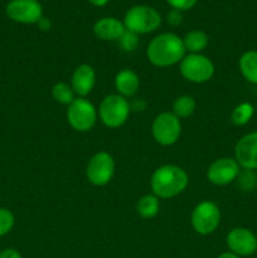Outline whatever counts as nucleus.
Segmentation results:
<instances>
[{
  "mask_svg": "<svg viewBox=\"0 0 257 258\" xmlns=\"http://www.w3.org/2000/svg\"><path fill=\"white\" fill-rule=\"evenodd\" d=\"M183 44L191 53H199L208 45V37L203 30H193L184 37Z\"/></svg>",
  "mask_w": 257,
  "mask_h": 258,
  "instance_id": "obj_18",
  "label": "nucleus"
},
{
  "mask_svg": "<svg viewBox=\"0 0 257 258\" xmlns=\"http://www.w3.org/2000/svg\"><path fill=\"white\" fill-rule=\"evenodd\" d=\"M217 258H239V257L237 256V254L232 253V252H226V253L219 254V256L217 257Z\"/></svg>",
  "mask_w": 257,
  "mask_h": 258,
  "instance_id": "obj_30",
  "label": "nucleus"
},
{
  "mask_svg": "<svg viewBox=\"0 0 257 258\" xmlns=\"http://www.w3.org/2000/svg\"><path fill=\"white\" fill-rule=\"evenodd\" d=\"M7 14L14 22L33 24L42 18V5L38 0H12L7 7Z\"/></svg>",
  "mask_w": 257,
  "mask_h": 258,
  "instance_id": "obj_10",
  "label": "nucleus"
},
{
  "mask_svg": "<svg viewBox=\"0 0 257 258\" xmlns=\"http://www.w3.org/2000/svg\"><path fill=\"white\" fill-rule=\"evenodd\" d=\"M227 246L237 256H252L257 251V237L247 228H233L227 236Z\"/></svg>",
  "mask_w": 257,
  "mask_h": 258,
  "instance_id": "obj_11",
  "label": "nucleus"
},
{
  "mask_svg": "<svg viewBox=\"0 0 257 258\" xmlns=\"http://www.w3.org/2000/svg\"><path fill=\"white\" fill-rule=\"evenodd\" d=\"M196 110V101L190 96H180L174 101L173 113L178 118L189 117Z\"/></svg>",
  "mask_w": 257,
  "mask_h": 258,
  "instance_id": "obj_20",
  "label": "nucleus"
},
{
  "mask_svg": "<svg viewBox=\"0 0 257 258\" xmlns=\"http://www.w3.org/2000/svg\"><path fill=\"white\" fill-rule=\"evenodd\" d=\"M52 95L57 102L62 103V105H68L75 101V95H73V90L65 82H59L57 85L53 86Z\"/></svg>",
  "mask_w": 257,
  "mask_h": 258,
  "instance_id": "obj_22",
  "label": "nucleus"
},
{
  "mask_svg": "<svg viewBox=\"0 0 257 258\" xmlns=\"http://www.w3.org/2000/svg\"><path fill=\"white\" fill-rule=\"evenodd\" d=\"M239 70L248 82L257 85V50H248L242 54Z\"/></svg>",
  "mask_w": 257,
  "mask_h": 258,
  "instance_id": "obj_17",
  "label": "nucleus"
},
{
  "mask_svg": "<svg viewBox=\"0 0 257 258\" xmlns=\"http://www.w3.org/2000/svg\"><path fill=\"white\" fill-rule=\"evenodd\" d=\"M180 72L190 82L203 83L211 80L214 73V66L206 55L193 53L181 59Z\"/></svg>",
  "mask_w": 257,
  "mask_h": 258,
  "instance_id": "obj_4",
  "label": "nucleus"
},
{
  "mask_svg": "<svg viewBox=\"0 0 257 258\" xmlns=\"http://www.w3.org/2000/svg\"><path fill=\"white\" fill-rule=\"evenodd\" d=\"M234 153L238 165L247 170H257V131L239 139Z\"/></svg>",
  "mask_w": 257,
  "mask_h": 258,
  "instance_id": "obj_13",
  "label": "nucleus"
},
{
  "mask_svg": "<svg viewBox=\"0 0 257 258\" xmlns=\"http://www.w3.org/2000/svg\"><path fill=\"white\" fill-rule=\"evenodd\" d=\"M0 258H22L19 252L14 248H8L0 252Z\"/></svg>",
  "mask_w": 257,
  "mask_h": 258,
  "instance_id": "obj_27",
  "label": "nucleus"
},
{
  "mask_svg": "<svg viewBox=\"0 0 257 258\" xmlns=\"http://www.w3.org/2000/svg\"><path fill=\"white\" fill-rule=\"evenodd\" d=\"M130 106L120 95H110L103 98L100 106V118L108 127H118L128 117Z\"/></svg>",
  "mask_w": 257,
  "mask_h": 258,
  "instance_id": "obj_5",
  "label": "nucleus"
},
{
  "mask_svg": "<svg viewBox=\"0 0 257 258\" xmlns=\"http://www.w3.org/2000/svg\"><path fill=\"white\" fill-rule=\"evenodd\" d=\"M67 117L68 122L75 130L85 133L91 130L96 123L97 112L90 101L85 98H75V101L68 106Z\"/></svg>",
  "mask_w": 257,
  "mask_h": 258,
  "instance_id": "obj_7",
  "label": "nucleus"
},
{
  "mask_svg": "<svg viewBox=\"0 0 257 258\" xmlns=\"http://www.w3.org/2000/svg\"><path fill=\"white\" fill-rule=\"evenodd\" d=\"M138 213L140 214L143 218H153L158 214L159 212V199L156 196H145L139 201Z\"/></svg>",
  "mask_w": 257,
  "mask_h": 258,
  "instance_id": "obj_19",
  "label": "nucleus"
},
{
  "mask_svg": "<svg viewBox=\"0 0 257 258\" xmlns=\"http://www.w3.org/2000/svg\"><path fill=\"white\" fill-rule=\"evenodd\" d=\"M161 24V17L154 8L138 5L126 13L123 25L130 32L136 34H145L154 32Z\"/></svg>",
  "mask_w": 257,
  "mask_h": 258,
  "instance_id": "obj_3",
  "label": "nucleus"
},
{
  "mask_svg": "<svg viewBox=\"0 0 257 258\" xmlns=\"http://www.w3.org/2000/svg\"><path fill=\"white\" fill-rule=\"evenodd\" d=\"M221 212L213 202H202L194 208L191 214V224L197 233L211 234L219 226Z\"/></svg>",
  "mask_w": 257,
  "mask_h": 258,
  "instance_id": "obj_6",
  "label": "nucleus"
},
{
  "mask_svg": "<svg viewBox=\"0 0 257 258\" xmlns=\"http://www.w3.org/2000/svg\"><path fill=\"white\" fill-rule=\"evenodd\" d=\"M113 171H115V161L112 156L108 153L101 151L95 154L88 161L86 175L93 185L102 186L112 179Z\"/></svg>",
  "mask_w": 257,
  "mask_h": 258,
  "instance_id": "obj_8",
  "label": "nucleus"
},
{
  "mask_svg": "<svg viewBox=\"0 0 257 258\" xmlns=\"http://www.w3.org/2000/svg\"><path fill=\"white\" fill-rule=\"evenodd\" d=\"M166 2L176 10H188L196 5L197 0H166Z\"/></svg>",
  "mask_w": 257,
  "mask_h": 258,
  "instance_id": "obj_25",
  "label": "nucleus"
},
{
  "mask_svg": "<svg viewBox=\"0 0 257 258\" xmlns=\"http://www.w3.org/2000/svg\"><path fill=\"white\" fill-rule=\"evenodd\" d=\"M125 30V25L116 18H102L93 27L96 37L103 40L120 39Z\"/></svg>",
  "mask_w": 257,
  "mask_h": 258,
  "instance_id": "obj_15",
  "label": "nucleus"
},
{
  "mask_svg": "<svg viewBox=\"0 0 257 258\" xmlns=\"http://www.w3.org/2000/svg\"><path fill=\"white\" fill-rule=\"evenodd\" d=\"M181 126L179 118L173 112H163L153 122L154 139L164 146L173 145L180 136Z\"/></svg>",
  "mask_w": 257,
  "mask_h": 258,
  "instance_id": "obj_9",
  "label": "nucleus"
},
{
  "mask_svg": "<svg viewBox=\"0 0 257 258\" xmlns=\"http://www.w3.org/2000/svg\"><path fill=\"white\" fill-rule=\"evenodd\" d=\"M253 106L248 102H243V103H239L236 108L233 110L231 116V120L234 125L237 126H243L248 122L249 120L252 118L253 116Z\"/></svg>",
  "mask_w": 257,
  "mask_h": 258,
  "instance_id": "obj_21",
  "label": "nucleus"
},
{
  "mask_svg": "<svg viewBox=\"0 0 257 258\" xmlns=\"http://www.w3.org/2000/svg\"><path fill=\"white\" fill-rule=\"evenodd\" d=\"M188 174L175 165H164L156 169L151 178V188L159 198H173L188 185Z\"/></svg>",
  "mask_w": 257,
  "mask_h": 258,
  "instance_id": "obj_2",
  "label": "nucleus"
},
{
  "mask_svg": "<svg viewBox=\"0 0 257 258\" xmlns=\"http://www.w3.org/2000/svg\"><path fill=\"white\" fill-rule=\"evenodd\" d=\"M90 3H92L96 7H103L105 4H107L108 0H88Z\"/></svg>",
  "mask_w": 257,
  "mask_h": 258,
  "instance_id": "obj_29",
  "label": "nucleus"
},
{
  "mask_svg": "<svg viewBox=\"0 0 257 258\" xmlns=\"http://www.w3.org/2000/svg\"><path fill=\"white\" fill-rule=\"evenodd\" d=\"M14 226V216L7 208H0V237L9 233Z\"/></svg>",
  "mask_w": 257,
  "mask_h": 258,
  "instance_id": "obj_23",
  "label": "nucleus"
},
{
  "mask_svg": "<svg viewBox=\"0 0 257 258\" xmlns=\"http://www.w3.org/2000/svg\"><path fill=\"white\" fill-rule=\"evenodd\" d=\"M116 90L122 96H133L138 92L140 81L138 75L131 70H122L115 78Z\"/></svg>",
  "mask_w": 257,
  "mask_h": 258,
  "instance_id": "obj_16",
  "label": "nucleus"
},
{
  "mask_svg": "<svg viewBox=\"0 0 257 258\" xmlns=\"http://www.w3.org/2000/svg\"><path fill=\"white\" fill-rule=\"evenodd\" d=\"M38 27H39L40 30H44V32H47V30L50 29V20L47 19V18H40L39 22H38Z\"/></svg>",
  "mask_w": 257,
  "mask_h": 258,
  "instance_id": "obj_28",
  "label": "nucleus"
},
{
  "mask_svg": "<svg viewBox=\"0 0 257 258\" xmlns=\"http://www.w3.org/2000/svg\"><path fill=\"white\" fill-rule=\"evenodd\" d=\"M121 47L125 50H134L138 45V34L126 29L120 38Z\"/></svg>",
  "mask_w": 257,
  "mask_h": 258,
  "instance_id": "obj_24",
  "label": "nucleus"
},
{
  "mask_svg": "<svg viewBox=\"0 0 257 258\" xmlns=\"http://www.w3.org/2000/svg\"><path fill=\"white\" fill-rule=\"evenodd\" d=\"M239 175V165L231 158H222L212 163L209 166L208 180L216 185H227Z\"/></svg>",
  "mask_w": 257,
  "mask_h": 258,
  "instance_id": "obj_12",
  "label": "nucleus"
},
{
  "mask_svg": "<svg viewBox=\"0 0 257 258\" xmlns=\"http://www.w3.org/2000/svg\"><path fill=\"white\" fill-rule=\"evenodd\" d=\"M166 19H168L169 24H171L173 27H176V25L180 24L181 20H183V15H181L180 10L174 9L169 13L168 17H166Z\"/></svg>",
  "mask_w": 257,
  "mask_h": 258,
  "instance_id": "obj_26",
  "label": "nucleus"
},
{
  "mask_svg": "<svg viewBox=\"0 0 257 258\" xmlns=\"http://www.w3.org/2000/svg\"><path fill=\"white\" fill-rule=\"evenodd\" d=\"M96 82V73L91 66L81 64L72 76V87L80 96H87L92 91Z\"/></svg>",
  "mask_w": 257,
  "mask_h": 258,
  "instance_id": "obj_14",
  "label": "nucleus"
},
{
  "mask_svg": "<svg viewBox=\"0 0 257 258\" xmlns=\"http://www.w3.org/2000/svg\"><path fill=\"white\" fill-rule=\"evenodd\" d=\"M184 52L183 39L173 33H164L149 43L148 58L154 66L168 67L183 59Z\"/></svg>",
  "mask_w": 257,
  "mask_h": 258,
  "instance_id": "obj_1",
  "label": "nucleus"
}]
</instances>
